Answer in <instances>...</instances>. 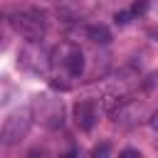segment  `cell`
I'll list each match as a JSON object with an SVG mask.
<instances>
[{
	"mask_svg": "<svg viewBox=\"0 0 158 158\" xmlns=\"http://www.w3.org/2000/svg\"><path fill=\"white\" fill-rule=\"evenodd\" d=\"M133 12H146V2H136L133 5Z\"/></svg>",
	"mask_w": 158,
	"mask_h": 158,
	"instance_id": "ba28073f",
	"label": "cell"
},
{
	"mask_svg": "<svg viewBox=\"0 0 158 158\" xmlns=\"http://www.w3.org/2000/svg\"><path fill=\"white\" fill-rule=\"evenodd\" d=\"M86 35H89L94 42H99V44H109V42H111V32H109V27H104V25H91V27L86 30Z\"/></svg>",
	"mask_w": 158,
	"mask_h": 158,
	"instance_id": "5b68a950",
	"label": "cell"
},
{
	"mask_svg": "<svg viewBox=\"0 0 158 158\" xmlns=\"http://www.w3.org/2000/svg\"><path fill=\"white\" fill-rule=\"evenodd\" d=\"M91 153H94V156H99V153H101V156H106V153H109V146H96Z\"/></svg>",
	"mask_w": 158,
	"mask_h": 158,
	"instance_id": "52a82bcc",
	"label": "cell"
},
{
	"mask_svg": "<svg viewBox=\"0 0 158 158\" xmlns=\"http://www.w3.org/2000/svg\"><path fill=\"white\" fill-rule=\"evenodd\" d=\"M62 64H64V69H67L69 77H79L84 72V54L77 47H69V52H67V57H64Z\"/></svg>",
	"mask_w": 158,
	"mask_h": 158,
	"instance_id": "277c9868",
	"label": "cell"
},
{
	"mask_svg": "<svg viewBox=\"0 0 158 158\" xmlns=\"http://www.w3.org/2000/svg\"><path fill=\"white\" fill-rule=\"evenodd\" d=\"M30 126H32V106L15 109V111L5 118V123H2V133H0L2 143H7V146L20 143V141L30 133Z\"/></svg>",
	"mask_w": 158,
	"mask_h": 158,
	"instance_id": "7a4b0ae2",
	"label": "cell"
},
{
	"mask_svg": "<svg viewBox=\"0 0 158 158\" xmlns=\"http://www.w3.org/2000/svg\"><path fill=\"white\" fill-rule=\"evenodd\" d=\"M128 17H131L128 12H116V15H114V20H116L118 25H126V22H128Z\"/></svg>",
	"mask_w": 158,
	"mask_h": 158,
	"instance_id": "8992f818",
	"label": "cell"
},
{
	"mask_svg": "<svg viewBox=\"0 0 158 158\" xmlns=\"http://www.w3.org/2000/svg\"><path fill=\"white\" fill-rule=\"evenodd\" d=\"M10 27L20 37H25L27 42H40L44 37L47 22H44V15L40 10H20V12L10 15Z\"/></svg>",
	"mask_w": 158,
	"mask_h": 158,
	"instance_id": "6da1fadb",
	"label": "cell"
},
{
	"mask_svg": "<svg viewBox=\"0 0 158 158\" xmlns=\"http://www.w3.org/2000/svg\"><path fill=\"white\" fill-rule=\"evenodd\" d=\"M96 118H99V109H96L94 99H81L74 104V121L81 131H91Z\"/></svg>",
	"mask_w": 158,
	"mask_h": 158,
	"instance_id": "3957f363",
	"label": "cell"
}]
</instances>
